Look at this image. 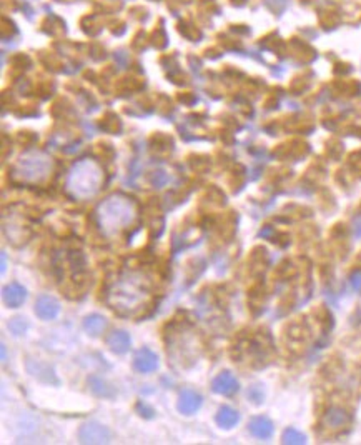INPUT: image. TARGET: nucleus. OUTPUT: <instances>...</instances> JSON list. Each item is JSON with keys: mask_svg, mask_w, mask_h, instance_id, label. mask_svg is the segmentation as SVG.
<instances>
[{"mask_svg": "<svg viewBox=\"0 0 361 445\" xmlns=\"http://www.w3.org/2000/svg\"><path fill=\"white\" fill-rule=\"evenodd\" d=\"M133 369L140 374H152L159 369V357L150 349L143 347L133 355Z\"/></svg>", "mask_w": 361, "mask_h": 445, "instance_id": "obj_6", "label": "nucleus"}, {"mask_svg": "<svg viewBox=\"0 0 361 445\" xmlns=\"http://www.w3.org/2000/svg\"><path fill=\"white\" fill-rule=\"evenodd\" d=\"M137 412H139L142 417H147V419H152V417H154V413H155L154 409L148 407V405L142 400H140L139 404H137Z\"/></svg>", "mask_w": 361, "mask_h": 445, "instance_id": "obj_20", "label": "nucleus"}, {"mask_svg": "<svg viewBox=\"0 0 361 445\" xmlns=\"http://www.w3.org/2000/svg\"><path fill=\"white\" fill-rule=\"evenodd\" d=\"M238 380L233 374L225 370V372H220L217 377L211 382V390L215 393H220V396H233V393L238 392Z\"/></svg>", "mask_w": 361, "mask_h": 445, "instance_id": "obj_8", "label": "nucleus"}, {"mask_svg": "<svg viewBox=\"0 0 361 445\" xmlns=\"http://www.w3.org/2000/svg\"><path fill=\"white\" fill-rule=\"evenodd\" d=\"M90 389H92V392L99 397H113L115 396V390L110 387L107 382L100 377L90 378Z\"/></svg>", "mask_w": 361, "mask_h": 445, "instance_id": "obj_16", "label": "nucleus"}, {"mask_svg": "<svg viewBox=\"0 0 361 445\" xmlns=\"http://www.w3.org/2000/svg\"><path fill=\"white\" fill-rule=\"evenodd\" d=\"M29 370L34 374L35 377L40 378V380L47 382V384H58L57 377H55L54 370L50 369V367L42 365V364H37V369H35V370L34 369H29Z\"/></svg>", "mask_w": 361, "mask_h": 445, "instance_id": "obj_17", "label": "nucleus"}, {"mask_svg": "<svg viewBox=\"0 0 361 445\" xmlns=\"http://www.w3.org/2000/svg\"><path fill=\"white\" fill-rule=\"evenodd\" d=\"M102 170L95 162L82 160L70 172L69 189L78 198H87L100 189Z\"/></svg>", "mask_w": 361, "mask_h": 445, "instance_id": "obj_2", "label": "nucleus"}, {"mask_svg": "<svg viewBox=\"0 0 361 445\" xmlns=\"http://www.w3.org/2000/svg\"><path fill=\"white\" fill-rule=\"evenodd\" d=\"M125 282H120L119 288L115 290V302L113 308H130V306H137L140 300V295L143 294V284L140 277H130L124 279Z\"/></svg>", "mask_w": 361, "mask_h": 445, "instance_id": "obj_4", "label": "nucleus"}, {"mask_svg": "<svg viewBox=\"0 0 361 445\" xmlns=\"http://www.w3.org/2000/svg\"><path fill=\"white\" fill-rule=\"evenodd\" d=\"M5 265H7V262H5V253H2V272H5Z\"/></svg>", "mask_w": 361, "mask_h": 445, "instance_id": "obj_23", "label": "nucleus"}, {"mask_svg": "<svg viewBox=\"0 0 361 445\" xmlns=\"http://www.w3.org/2000/svg\"><path fill=\"white\" fill-rule=\"evenodd\" d=\"M133 218H135V207L130 198L124 195H112L105 198L97 212V220H99L102 232L107 236H112L120 229L130 225Z\"/></svg>", "mask_w": 361, "mask_h": 445, "instance_id": "obj_1", "label": "nucleus"}, {"mask_svg": "<svg viewBox=\"0 0 361 445\" xmlns=\"http://www.w3.org/2000/svg\"><path fill=\"white\" fill-rule=\"evenodd\" d=\"M248 427H250V432H252L257 439L266 440L273 435V422L268 419V417H263V415L253 417V419L250 420Z\"/></svg>", "mask_w": 361, "mask_h": 445, "instance_id": "obj_12", "label": "nucleus"}, {"mask_svg": "<svg viewBox=\"0 0 361 445\" xmlns=\"http://www.w3.org/2000/svg\"><path fill=\"white\" fill-rule=\"evenodd\" d=\"M248 397L250 399H252L255 404H260V402L263 400V389L260 387V385H255V387H252L248 390Z\"/></svg>", "mask_w": 361, "mask_h": 445, "instance_id": "obj_21", "label": "nucleus"}, {"mask_svg": "<svg viewBox=\"0 0 361 445\" xmlns=\"http://www.w3.org/2000/svg\"><path fill=\"white\" fill-rule=\"evenodd\" d=\"M50 169L49 157L42 154H30L22 157L19 162L17 172L19 177L25 182H38L47 177V172Z\"/></svg>", "mask_w": 361, "mask_h": 445, "instance_id": "obj_3", "label": "nucleus"}, {"mask_svg": "<svg viewBox=\"0 0 361 445\" xmlns=\"http://www.w3.org/2000/svg\"><path fill=\"white\" fill-rule=\"evenodd\" d=\"M2 297H3V302H5L10 308H19L23 302H25L27 290L21 286V284L12 282L9 286L3 287Z\"/></svg>", "mask_w": 361, "mask_h": 445, "instance_id": "obj_10", "label": "nucleus"}, {"mask_svg": "<svg viewBox=\"0 0 361 445\" xmlns=\"http://www.w3.org/2000/svg\"><path fill=\"white\" fill-rule=\"evenodd\" d=\"M35 314L42 320H54L60 314V304L50 295H40L35 302Z\"/></svg>", "mask_w": 361, "mask_h": 445, "instance_id": "obj_9", "label": "nucleus"}, {"mask_svg": "<svg viewBox=\"0 0 361 445\" xmlns=\"http://www.w3.org/2000/svg\"><path fill=\"white\" fill-rule=\"evenodd\" d=\"M281 440H283V444H307V437L301 434L300 431H296V429H286L283 435H281Z\"/></svg>", "mask_w": 361, "mask_h": 445, "instance_id": "obj_18", "label": "nucleus"}, {"mask_svg": "<svg viewBox=\"0 0 361 445\" xmlns=\"http://www.w3.org/2000/svg\"><path fill=\"white\" fill-rule=\"evenodd\" d=\"M350 282H351L353 288H356V290H358V288L361 287V271L353 272L351 277H350Z\"/></svg>", "mask_w": 361, "mask_h": 445, "instance_id": "obj_22", "label": "nucleus"}, {"mask_svg": "<svg viewBox=\"0 0 361 445\" xmlns=\"http://www.w3.org/2000/svg\"><path fill=\"white\" fill-rule=\"evenodd\" d=\"M9 329L12 334L22 335V334H25V330H27V322L21 317H15L9 322Z\"/></svg>", "mask_w": 361, "mask_h": 445, "instance_id": "obj_19", "label": "nucleus"}, {"mask_svg": "<svg viewBox=\"0 0 361 445\" xmlns=\"http://www.w3.org/2000/svg\"><path fill=\"white\" fill-rule=\"evenodd\" d=\"M348 420H350V417H348L347 411H343V409L340 407L329 409L327 415H325V422H327L328 427H335V429L343 427Z\"/></svg>", "mask_w": 361, "mask_h": 445, "instance_id": "obj_15", "label": "nucleus"}, {"mask_svg": "<svg viewBox=\"0 0 361 445\" xmlns=\"http://www.w3.org/2000/svg\"><path fill=\"white\" fill-rule=\"evenodd\" d=\"M130 335L125 330H113L107 337V347L113 354H125L130 349Z\"/></svg>", "mask_w": 361, "mask_h": 445, "instance_id": "obj_11", "label": "nucleus"}, {"mask_svg": "<svg viewBox=\"0 0 361 445\" xmlns=\"http://www.w3.org/2000/svg\"><path fill=\"white\" fill-rule=\"evenodd\" d=\"M238 420H240V415H238V412L235 411V409L226 407V405L220 407L217 415H215V422H217L222 429L235 427V425L238 424Z\"/></svg>", "mask_w": 361, "mask_h": 445, "instance_id": "obj_14", "label": "nucleus"}, {"mask_svg": "<svg viewBox=\"0 0 361 445\" xmlns=\"http://www.w3.org/2000/svg\"><path fill=\"white\" fill-rule=\"evenodd\" d=\"M84 329L92 337H99L100 334H104V330L107 329V319L100 314L87 315L84 320Z\"/></svg>", "mask_w": 361, "mask_h": 445, "instance_id": "obj_13", "label": "nucleus"}, {"mask_svg": "<svg viewBox=\"0 0 361 445\" xmlns=\"http://www.w3.org/2000/svg\"><path fill=\"white\" fill-rule=\"evenodd\" d=\"M78 437H80L82 444H108L112 434L105 425L99 422H87L82 425Z\"/></svg>", "mask_w": 361, "mask_h": 445, "instance_id": "obj_5", "label": "nucleus"}, {"mask_svg": "<svg viewBox=\"0 0 361 445\" xmlns=\"http://www.w3.org/2000/svg\"><path fill=\"white\" fill-rule=\"evenodd\" d=\"M202 404L203 399L198 392H195V390L191 389H185L180 392L176 409H178V412L183 413V415H191V413H195L202 407Z\"/></svg>", "mask_w": 361, "mask_h": 445, "instance_id": "obj_7", "label": "nucleus"}]
</instances>
